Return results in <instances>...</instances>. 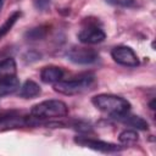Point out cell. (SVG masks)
<instances>
[{
    "mask_svg": "<svg viewBox=\"0 0 156 156\" xmlns=\"http://www.w3.org/2000/svg\"><path fill=\"white\" fill-rule=\"evenodd\" d=\"M93 105L99 108L102 112H106L108 115L117 116V115H122L126 112H129L130 110V102L128 100H126L122 96H117L113 94H99L95 95L91 99Z\"/></svg>",
    "mask_w": 156,
    "mask_h": 156,
    "instance_id": "obj_1",
    "label": "cell"
},
{
    "mask_svg": "<svg viewBox=\"0 0 156 156\" xmlns=\"http://www.w3.org/2000/svg\"><path fill=\"white\" fill-rule=\"evenodd\" d=\"M30 115L37 119L62 118L68 115V107L61 100H45L34 105Z\"/></svg>",
    "mask_w": 156,
    "mask_h": 156,
    "instance_id": "obj_2",
    "label": "cell"
},
{
    "mask_svg": "<svg viewBox=\"0 0 156 156\" xmlns=\"http://www.w3.org/2000/svg\"><path fill=\"white\" fill-rule=\"evenodd\" d=\"M17 67L12 57L0 61V95L13 93L20 83L17 79Z\"/></svg>",
    "mask_w": 156,
    "mask_h": 156,
    "instance_id": "obj_3",
    "label": "cell"
},
{
    "mask_svg": "<svg viewBox=\"0 0 156 156\" xmlns=\"http://www.w3.org/2000/svg\"><path fill=\"white\" fill-rule=\"evenodd\" d=\"M94 82L95 77L93 74H84L68 80H58L57 83H55L54 89L55 91L63 95H74L89 89L94 84Z\"/></svg>",
    "mask_w": 156,
    "mask_h": 156,
    "instance_id": "obj_4",
    "label": "cell"
},
{
    "mask_svg": "<svg viewBox=\"0 0 156 156\" xmlns=\"http://www.w3.org/2000/svg\"><path fill=\"white\" fill-rule=\"evenodd\" d=\"M66 56L77 65H91L99 60V54L90 48H72L67 51Z\"/></svg>",
    "mask_w": 156,
    "mask_h": 156,
    "instance_id": "obj_5",
    "label": "cell"
},
{
    "mask_svg": "<svg viewBox=\"0 0 156 156\" xmlns=\"http://www.w3.org/2000/svg\"><path fill=\"white\" fill-rule=\"evenodd\" d=\"M111 56L115 62L126 67H136L139 65V58L134 50L127 45H118L112 49Z\"/></svg>",
    "mask_w": 156,
    "mask_h": 156,
    "instance_id": "obj_6",
    "label": "cell"
},
{
    "mask_svg": "<svg viewBox=\"0 0 156 156\" xmlns=\"http://www.w3.org/2000/svg\"><path fill=\"white\" fill-rule=\"evenodd\" d=\"M74 141L77 144H79L80 146L89 147L91 150L100 151V152H116V151L122 150V147H119L116 144L102 141V140H99V139L88 138V136H76L74 138Z\"/></svg>",
    "mask_w": 156,
    "mask_h": 156,
    "instance_id": "obj_7",
    "label": "cell"
},
{
    "mask_svg": "<svg viewBox=\"0 0 156 156\" xmlns=\"http://www.w3.org/2000/svg\"><path fill=\"white\" fill-rule=\"evenodd\" d=\"M106 38L105 32L96 24H88L78 33V39L83 44H98Z\"/></svg>",
    "mask_w": 156,
    "mask_h": 156,
    "instance_id": "obj_8",
    "label": "cell"
},
{
    "mask_svg": "<svg viewBox=\"0 0 156 156\" xmlns=\"http://www.w3.org/2000/svg\"><path fill=\"white\" fill-rule=\"evenodd\" d=\"M113 118H116L117 121L122 122V123H126L130 127H134L136 129H141V130H146L149 128V124L146 121H144L141 117L139 116H133V115H129V112H126V113H122V115H117V116H113Z\"/></svg>",
    "mask_w": 156,
    "mask_h": 156,
    "instance_id": "obj_9",
    "label": "cell"
},
{
    "mask_svg": "<svg viewBox=\"0 0 156 156\" xmlns=\"http://www.w3.org/2000/svg\"><path fill=\"white\" fill-rule=\"evenodd\" d=\"M63 77L62 68L57 66H46L40 72V78L44 83H57Z\"/></svg>",
    "mask_w": 156,
    "mask_h": 156,
    "instance_id": "obj_10",
    "label": "cell"
},
{
    "mask_svg": "<svg viewBox=\"0 0 156 156\" xmlns=\"http://www.w3.org/2000/svg\"><path fill=\"white\" fill-rule=\"evenodd\" d=\"M40 93H41V89H40L39 84H37L34 80L28 79L21 87L18 95L24 99H33V98H37L38 95H40Z\"/></svg>",
    "mask_w": 156,
    "mask_h": 156,
    "instance_id": "obj_11",
    "label": "cell"
},
{
    "mask_svg": "<svg viewBox=\"0 0 156 156\" xmlns=\"http://www.w3.org/2000/svg\"><path fill=\"white\" fill-rule=\"evenodd\" d=\"M20 17H21V12H20V11H15L13 13H11V15L6 18V21L2 23V26H0V39H2V38L12 29V27H13L15 23L20 20Z\"/></svg>",
    "mask_w": 156,
    "mask_h": 156,
    "instance_id": "obj_12",
    "label": "cell"
},
{
    "mask_svg": "<svg viewBox=\"0 0 156 156\" xmlns=\"http://www.w3.org/2000/svg\"><path fill=\"white\" fill-rule=\"evenodd\" d=\"M48 33V27L46 26H40V27H35L29 29L26 33V38L28 40H39L43 39Z\"/></svg>",
    "mask_w": 156,
    "mask_h": 156,
    "instance_id": "obj_13",
    "label": "cell"
},
{
    "mask_svg": "<svg viewBox=\"0 0 156 156\" xmlns=\"http://www.w3.org/2000/svg\"><path fill=\"white\" fill-rule=\"evenodd\" d=\"M119 141L124 145H130V144H134L136 140H138V134L135 130H132V129H127V130H123L121 134H119Z\"/></svg>",
    "mask_w": 156,
    "mask_h": 156,
    "instance_id": "obj_14",
    "label": "cell"
},
{
    "mask_svg": "<svg viewBox=\"0 0 156 156\" xmlns=\"http://www.w3.org/2000/svg\"><path fill=\"white\" fill-rule=\"evenodd\" d=\"M106 2L115 5V6H122V7H128L134 4V0H106Z\"/></svg>",
    "mask_w": 156,
    "mask_h": 156,
    "instance_id": "obj_15",
    "label": "cell"
},
{
    "mask_svg": "<svg viewBox=\"0 0 156 156\" xmlns=\"http://www.w3.org/2000/svg\"><path fill=\"white\" fill-rule=\"evenodd\" d=\"M50 1H51V0H34L35 6H37L38 9H40V10H45V9L50 5Z\"/></svg>",
    "mask_w": 156,
    "mask_h": 156,
    "instance_id": "obj_16",
    "label": "cell"
},
{
    "mask_svg": "<svg viewBox=\"0 0 156 156\" xmlns=\"http://www.w3.org/2000/svg\"><path fill=\"white\" fill-rule=\"evenodd\" d=\"M4 1H5V0H0V11H1L2 6H4Z\"/></svg>",
    "mask_w": 156,
    "mask_h": 156,
    "instance_id": "obj_17",
    "label": "cell"
}]
</instances>
